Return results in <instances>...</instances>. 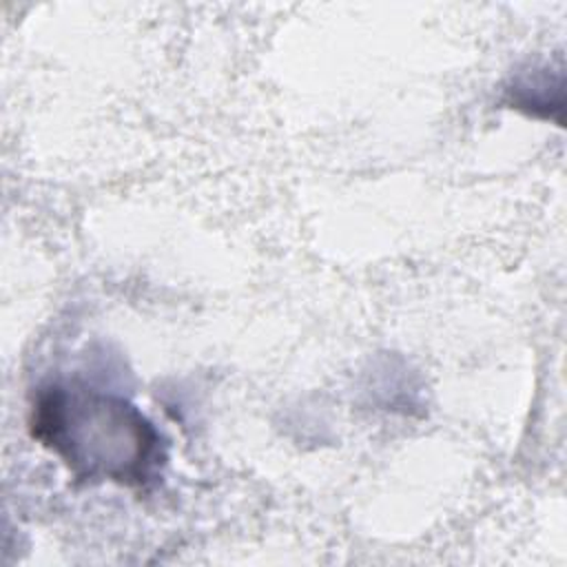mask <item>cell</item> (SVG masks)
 I'll use <instances>...</instances> for the list:
<instances>
[{
  "instance_id": "1",
  "label": "cell",
  "mask_w": 567,
  "mask_h": 567,
  "mask_svg": "<svg viewBox=\"0 0 567 567\" xmlns=\"http://www.w3.org/2000/svg\"><path fill=\"white\" fill-rule=\"evenodd\" d=\"M29 425L78 483L146 487L166 458L159 432L133 403L84 385L40 390Z\"/></svg>"
}]
</instances>
